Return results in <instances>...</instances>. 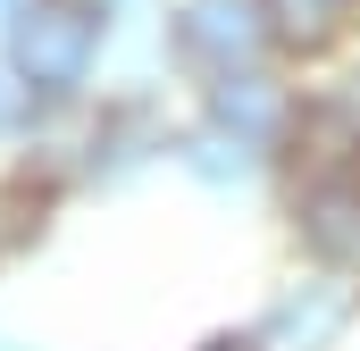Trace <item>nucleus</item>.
I'll return each mask as SVG.
<instances>
[{
	"mask_svg": "<svg viewBox=\"0 0 360 351\" xmlns=\"http://www.w3.org/2000/svg\"><path fill=\"white\" fill-rule=\"evenodd\" d=\"M92 59H101V25L84 8H68V0H34L17 17V34H8V67L42 100H76L92 84Z\"/></svg>",
	"mask_w": 360,
	"mask_h": 351,
	"instance_id": "1",
	"label": "nucleus"
},
{
	"mask_svg": "<svg viewBox=\"0 0 360 351\" xmlns=\"http://www.w3.org/2000/svg\"><path fill=\"white\" fill-rule=\"evenodd\" d=\"M168 51H176L193 76H243V67H260L276 51L269 17H260V0H184L176 17H168Z\"/></svg>",
	"mask_w": 360,
	"mask_h": 351,
	"instance_id": "2",
	"label": "nucleus"
},
{
	"mask_svg": "<svg viewBox=\"0 0 360 351\" xmlns=\"http://www.w3.org/2000/svg\"><path fill=\"white\" fill-rule=\"evenodd\" d=\"M360 318V293L352 276H335V267H319V276H293L285 293H276L269 310H260V351H344Z\"/></svg>",
	"mask_w": 360,
	"mask_h": 351,
	"instance_id": "3",
	"label": "nucleus"
},
{
	"mask_svg": "<svg viewBox=\"0 0 360 351\" xmlns=\"http://www.w3.org/2000/svg\"><path fill=\"white\" fill-rule=\"evenodd\" d=\"M293 243H302L319 267H335V276L360 267V168H302Z\"/></svg>",
	"mask_w": 360,
	"mask_h": 351,
	"instance_id": "4",
	"label": "nucleus"
},
{
	"mask_svg": "<svg viewBox=\"0 0 360 351\" xmlns=\"http://www.w3.org/2000/svg\"><path fill=\"white\" fill-rule=\"evenodd\" d=\"M210 126L243 134L252 151H285L302 134V100H293V84H276L269 67H243V76H218L210 84Z\"/></svg>",
	"mask_w": 360,
	"mask_h": 351,
	"instance_id": "5",
	"label": "nucleus"
},
{
	"mask_svg": "<svg viewBox=\"0 0 360 351\" xmlns=\"http://www.w3.org/2000/svg\"><path fill=\"white\" fill-rule=\"evenodd\" d=\"M151 151H168V126H160V109L134 92V100H109L101 109V126H92V176H134Z\"/></svg>",
	"mask_w": 360,
	"mask_h": 351,
	"instance_id": "6",
	"label": "nucleus"
},
{
	"mask_svg": "<svg viewBox=\"0 0 360 351\" xmlns=\"http://www.w3.org/2000/svg\"><path fill=\"white\" fill-rule=\"evenodd\" d=\"M176 168L193 176V184H210V192H243L252 176L269 168V151H252L243 134H226V126H210V117H201V126L176 143Z\"/></svg>",
	"mask_w": 360,
	"mask_h": 351,
	"instance_id": "7",
	"label": "nucleus"
},
{
	"mask_svg": "<svg viewBox=\"0 0 360 351\" xmlns=\"http://www.w3.org/2000/svg\"><path fill=\"white\" fill-rule=\"evenodd\" d=\"M260 17H269L276 51L319 59V51H335V42L360 25V0H260Z\"/></svg>",
	"mask_w": 360,
	"mask_h": 351,
	"instance_id": "8",
	"label": "nucleus"
},
{
	"mask_svg": "<svg viewBox=\"0 0 360 351\" xmlns=\"http://www.w3.org/2000/svg\"><path fill=\"white\" fill-rule=\"evenodd\" d=\"M42 109H51V100L25 84V76L8 67V51H0V143H25V134L42 126Z\"/></svg>",
	"mask_w": 360,
	"mask_h": 351,
	"instance_id": "9",
	"label": "nucleus"
},
{
	"mask_svg": "<svg viewBox=\"0 0 360 351\" xmlns=\"http://www.w3.org/2000/svg\"><path fill=\"white\" fill-rule=\"evenodd\" d=\"M42 234V192L25 184V176H8L0 184V251H17V243H34Z\"/></svg>",
	"mask_w": 360,
	"mask_h": 351,
	"instance_id": "10",
	"label": "nucleus"
},
{
	"mask_svg": "<svg viewBox=\"0 0 360 351\" xmlns=\"http://www.w3.org/2000/svg\"><path fill=\"white\" fill-rule=\"evenodd\" d=\"M327 109H335V117H344V126L360 134V76H344V84L327 92Z\"/></svg>",
	"mask_w": 360,
	"mask_h": 351,
	"instance_id": "11",
	"label": "nucleus"
},
{
	"mask_svg": "<svg viewBox=\"0 0 360 351\" xmlns=\"http://www.w3.org/2000/svg\"><path fill=\"white\" fill-rule=\"evenodd\" d=\"M68 8H84L92 25H109V17H126V0H68Z\"/></svg>",
	"mask_w": 360,
	"mask_h": 351,
	"instance_id": "12",
	"label": "nucleus"
},
{
	"mask_svg": "<svg viewBox=\"0 0 360 351\" xmlns=\"http://www.w3.org/2000/svg\"><path fill=\"white\" fill-rule=\"evenodd\" d=\"M34 0H0V51H8V34H17V17H25Z\"/></svg>",
	"mask_w": 360,
	"mask_h": 351,
	"instance_id": "13",
	"label": "nucleus"
},
{
	"mask_svg": "<svg viewBox=\"0 0 360 351\" xmlns=\"http://www.w3.org/2000/svg\"><path fill=\"white\" fill-rule=\"evenodd\" d=\"M201 351H260V335H210Z\"/></svg>",
	"mask_w": 360,
	"mask_h": 351,
	"instance_id": "14",
	"label": "nucleus"
},
{
	"mask_svg": "<svg viewBox=\"0 0 360 351\" xmlns=\"http://www.w3.org/2000/svg\"><path fill=\"white\" fill-rule=\"evenodd\" d=\"M0 351H25V343H0Z\"/></svg>",
	"mask_w": 360,
	"mask_h": 351,
	"instance_id": "15",
	"label": "nucleus"
}]
</instances>
